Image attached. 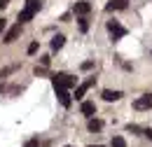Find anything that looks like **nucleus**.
Returning a JSON list of instances; mask_svg holds the SVG:
<instances>
[{
	"label": "nucleus",
	"mask_w": 152,
	"mask_h": 147,
	"mask_svg": "<svg viewBox=\"0 0 152 147\" xmlns=\"http://www.w3.org/2000/svg\"><path fill=\"white\" fill-rule=\"evenodd\" d=\"M40 7H42V0H26V7L19 12V23L31 21V19L35 17V12H38Z\"/></svg>",
	"instance_id": "nucleus-1"
},
{
	"label": "nucleus",
	"mask_w": 152,
	"mask_h": 147,
	"mask_svg": "<svg viewBox=\"0 0 152 147\" xmlns=\"http://www.w3.org/2000/svg\"><path fill=\"white\" fill-rule=\"evenodd\" d=\"M52 82H54V89H70V87H75V84H77L75 77H70V75H66V73L54 75Z\"/></svg>",
	"instance_id": "nucleus-2"
},
{
	"label": "nucleus",
	"mask_w": 152,
	"mask_h": 147,
	"mask_svg": "<svg viewBox=\"0 0 152 147\" xmlns=\"http://www.w3.org/2000/svg\"><path fill=\"white\" fill-rule=\"evenodd\" d=\"M108 33L113 35V40H119V37L126 35V28H124L119 21H108Z\"/></svg>",
	"instance_id": "nucleus-3"
},
{
	"label": "nucleus",
	"mask_w": 152,
	"mask_h": 147,
	"mask_svg": "<svg viewBox=\"0 0 152 147\" xmlns=\"http://www.w3.org/2000/svg\"><path fill=\"white\" fill-rule=\"evenodd\" d=\"M133 108L136 110H150L152 108V93H143L140 98L133 100Z\"/></svg>",
	"instance_id": "nucleus-4"
},
{
	"label": "nucleus",
	"mask_w": 152,
	"mask_h": 147,
	"mask_svg": "<svg viewBox=\"0 0 152 147\" xmlns=\"http://www.w3.org/2000/svg\"><path fill=\"white\" fill-rule=\"evenodd\" d=\"M19 35H21V23H17V26H12V28L7 31V35H5V40H2V42L12 44V42H14V40H17Z\"/></svg>",
	"instance_id": "nucleus-5"
},
{
	"label": "nucleus",
	"mask_w": 152,
	"mask_h": 147,
	"mask_svg": "<svg viewBox=\"0 0 152 147\" xmlns=\"http://www.w3.org/2000/svg\"><path fill=\"white\" fill-rule=\"evenodd\" d=\"M56 96H58V103H61L63 108H70V103H73V98H70V93H68V89H56Z\"/></svg>",
	"instance_id": "nucleus-6"
},
{
	"label": "nucleus",
	"mask_w": 152,
	"mask_h": 147,
	"mask_svg": "<svg viewBox=\"0 0 152 147\" xmlns=\"http://www.w3.org/2000/svg\"><path fill=\"white\" fill-rule=\"evenodd\" d=\"M91 12V5L87 2V0H80V2H75V14H80V17H87Z\"/></svg>",
	"instance_id": "nucleus-7"
},
{
	"label": "nucleus",
	"mask_w": 152,
	"mask_h": 147,
	"mask_svg": "<svg viewBox=\"0 0 152 147\" xmlns=\"http://www.w3.org/2000/svg\"><path fill=\"white\" fill-rule=\"evenodd\" d=\"M89 87H94V77H89V79H87L84 84H80V87L75 89V98H77V100H80V98H82L84 93L89 91Z\"/></svg>",
	"instance_id": "nucleus-8"
},
{
	"label": "nucleus",
	"mask_w": 152,
	"mask_h": 147,
	"mask_svg": "<svg viewBox=\"0 0 152 147\" xmlns=\"http://www.w3.org/2000/svg\"><path fill=\"white\" fill-rule=\"evenodd\" d=\"M126 0H108V5H105V9L108 12H113V9H126Z\"/></svg>",
	"instance_id": "nucleus-9"
},
{
	"label": "nucleus",
	"mask_w": 152,
	"mask_h": 147,
	"mask_svg": "<svg viewBox=\"0 0 152 147\" xmlns=\"http://www.w3.org/2000/svg\"><path fill=\"white\" fill-rule=\"evenodd\" d=\"M119 98H122V91H113V89H105L103 91V100H108V103L110 100H119Z\"/></svg>",
	"instance_id": "nucleus-10"
},
{
	"label": "nucleus",
	"mask_w": 152,
	"mask_h": 147,
	"mask_svg": "<svg viewBox=\"0 0 152 147\" xmlns=\"http://www.w3.org/2000/svg\"><path fill=\"white\" fill-rule=\"evenodd\" d=\"M82 114L94 117V114H96V105H94V103H89V100H87V103H82Z\"/></svg>",
	"instance_id": "nucleus-11"
},
{
	"label": "nucleus",
	"mask_w": 152,
	"mask_h": 147,
	"mask_svg": "<svg viewBox=\"0 0 152 147\" xmlns=\"http://www.w3.org/2000/svg\"><path fill=\"white\" fill-rule=\"evenodd\" d=\"M63 42H66V37H63V35H54V37H52V52H58V49L63 47Z\"/></svg>",
	"instance_id": "nucleus-12"
},
{
	"label": "nucleus",
	"mask_w": 152,
	"mask_h": 147,
	"mask_svg": "<svg viewBox=\"0 0 152 147\" xmlns=\"http://www.w3.org/2000/svg\"><path fill=\"white\" fill-rule=\"evenodd\" d=\"M87 126H89L91 133H96V131L103 129V122H101V119H94V117H89V124H87Z\"/></svg>",
	"instance_id": "nucleus-13"
},
{
	"label": "nucleus",
	"mask_w": 152,
	"mask_h": 147,
	"mask_svg": "<svg viewBox=\"0 0 152 147\" xmlns=\"http://www.w3.org/2000/svg\"><path fill=\"white\" fill-rule=\"evenodd\" d=\"M113 147H126V140H124L122 135H115L113 138Z\"/></svg>",
	"instance_id": "nucleus-14"
},
{
	"label": "nucleus",
	"mask_w": 152,
	"mask_h": 147,
	"mask_svg": "<svg viewBox=\"0 0 152 147\" xmlns=\"http://www.w3.org/2000/svg\"><path fill=\"white\" fill-rule=\"evenodd\" d=\"M87 28H89V21L82 17V19H80V31H87Z\"/></svg>",
	"instance_id": "nucleus-15"
},
{
	"label": "nucleus",
	"mask_w": 152,
	"mask_h": 147,
	"mask_svg": "<svg viewBox=\"0 0 152 147\" xmlns=\"http://www.w3.org/2000/svg\"><path fill=\"white\" fill-rule=\"evenodd\" d=\"M35 52H38V42H31L28 44V54H35Z\"/></svg>",
	"instance_id": "nucleus-16"
},
{
	"label": "nucleus",
	"mask_w": 152,
	"mask_h": 147,
	"mask_svg": "<svg viewBox=\"0 0 152 147\" xmlns=\"http://www.w3.org/2000/svg\"><path fill=\"white\" fill-rule=\"evenodd\" d=\"M23 147H40V143H38V138H33V140H28Z\"/></svg>",
	"instance_id": "nucleus-17"
},
{
	"label": "nucleus",
	"mask_w": 152,
	"mask_h": 147,
	"mask_svg": "<svg viewBox=\"0 0 152 147\" xmlns=\"http://www.w3.org/2000/svg\"><path fill=\"white\" fill-rule=\"evenodd\" d=\"M91 68H94L91 61H84V63H82V70H91Z\"/></svg>",
	"instance_id": "nucleus-18"
},
{
	"label": "nucleus",
	"mask_w": 152,
	"mask_h": 147,
	"mask_svg": "<svg viewBox=\"0 0 152 147\" xmlns=\"http://www.w3.org/2000/svg\"><path fill=\"white\" fill-rule=\"evenodd\" d=\"M5 26H7V23H5V19H0V33L5 31Z\"/></svg>",
	"instance_id": "nucleus-19"
},
{
	"label": "nucleus",
	"mask_w": 152,
	"mask_h": 147,
	"mask_svg": "<svg viewBox=\"0 0 152 147\" xmlns=\"http://www.w3.org/2000/svg\"><path fill=\"white\" fill-rule=\"evenodd\" d=\"M10 5V0H0V7H7Z\"/></svg>",
	"instance_id": "nucleus-20"
},
{
	"label": "nucleus",
	"mask_w": 152,
	"mask_h": 147,
	"mask_svg": "<svg viewBox=\"0 0 152 147\" xmlns=\"http://www.w3.org/2000/svg\"><path fill=\"white\" fill-rule=\"evenodd\" d=\"M145 135H148V138L152 140V129H148V131H145Z\"/></svg>",
	"instance_id": "nucleus-21"
},
{
	"label": "nucleus",
	"mask_w": 152,
	"mask_h": 147,
	"mask_svg": "<svg viewBox=\"0 0 152 147\" xmlns=\"http://www.w3.org/2000/svg\"><path fill=\"white\" fill-rule=\"evenodd\" d=\"M89 147H103V145H89Z\"/></svg>",
	"instance_id": "nucleus-22"
},
{
	"label": "nucleus",
	"mask_w": 152,
	"mask_h": 147,
	"mask_svg": "<svg viewBox=\"0 0 152 147\" xmlns=\"http://www.w3.org/2000/svg\"><path fill=\"white\" fill-rule=\"evenodd\" d=\"M2 89H5V87H2V84H0V93H2Z\"/></svg>",
	"instance_id": "nucleus-23"
},
{
	"label": "nucleus",
	"mask_w": 152,
	"mask_h": 147,
	"mask_svg": "<svg viewBox=\"0 0 152 147\" xmlns=\"http://www.w3.org/2000/svg\"><path fill=\"white\" fill-rule=\"evenodd\" d=\"M66 147H70V145H66Z\"/></svg>",
	"instance_id": "nucleus-24"
}]
</instances>
